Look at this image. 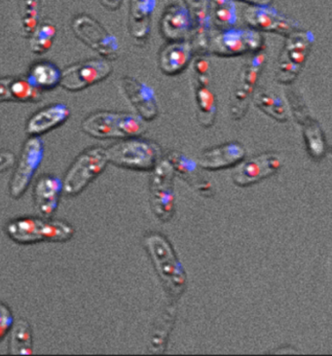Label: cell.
I'll return each mask as SVG.
<instances>
[{"mask_svg":"<svg viewBox=\"0 0 332 356\" xmlns=\"http://www.w3.org/2000/svg\"><path fill=\"white\" fill-rule=\"evenodd\" d=\"M4 232L14 243L34 245L38 243H65L72 240L75 229L67 221L50 217L21 216L7 222Z\"/></svg>","mask_w":332,"mask_h":356,"instance_id":"obj_1","label":"cell"},{"mask_svg":"<svg viewBox=\"0 0 332 356\" xmlns=\"http://www.w3.org/2000/svg\"><path fill=\"white\" fill-rule=\"evenodd\" d=\"M81 129L86 135L97 140H126L145 133L146 124L136 114L99 111L87 116Z\"/></svg>","mask_w":332,"mask_h":356,"instance_id":"obj_2","label":"cell"},{"mask_svg":"<svg viewBox=\"0 0 332 356\" xmlns=\"http://www.w3.org/2000/svg\"><path fill=\"white\" fill-rule=\"evenodd\" d=\"M145 245L150 253L166 290L173 298L177 299L184 290L187 277L172 246L159 234L146 236Z\"/></svg>","mask_w":332,"mask_h":356,"instance_id":"obj_3","label":"cell"},{"mask_svg":"<svg viewBox=\"0 0 332 356\" xmlns=\"http://www.w3.org/2000/svg\"><path fill=\"white\" fill-rule=\"evenodd\" d=\"M109 164L106 148L95 146L83 151L68 168L63 181V192L68 197H77L99 175Z\"/></svg>","mask_w":332,"mask_h":356,"instance_id":"obj_4","label":"cell"},{"mask_svg":"<svg viewBox=\"0 0 332 356\" xmlns=\"http://www.w3.org/2000/svg\"><path fill=\"white\" fill-rule=\"evenodd\" d=\"M109 163L123 169L152 170L160 161V146L152 141L126 138L106 148Z\"/></svg>","mask_w":332,"mask_h":356,"instance_id":"obj_5","label":"cell"},{"mask_svg":"<svg viewBox=\"0 0 332 356\" xmlns=\"http://www.w3.org/2000/svg\"><path fill=\"white\" fill-rule=\"evenodd\" d=\"M315 43V34L311 31H294L287 36L284 48L276 65V81L290 85L302 72Z\"/></svg>","mask_w":332,"mask_h":356,"instance_id":"obj_6","label":"cell"},{"mask_svg":"<svg viewBox=\"0 0 332 356\" xmlns=\"http://www.w3.org/2000/svg\"><path fill=\"white\" fill-rule=\"evenodd\" d=\"M265 48L253 54L243 65L234 88L230 101V115L240 121L246 115L251 99L255 96L256 85L266 63Z\"/></svg>","mask_w":332,"mask_h":356,"instance_id":"obj_7","label":"cell"},{"mask_svg":"<svg viewBox=\"0 0 332 356\" xmlns=\"http://www.w3.org/2000/svg\"><path fill=\"white\" fill-rule=\"evenodd\" d=\"M72 29L80 41L104 60L111 62L119 57L118 40L97 19L89 15H78L72 21Z\"/></svg>","mask_w":332,"mask_h":356,"instance_id":"obj_8","label":"cell"},{"mask_svg":"<svg viewBox=\"0 0 332 356\" xmlns=\"http://www.w3.org/2000/svg\"><path fill=\"white\" fill-rule=\"evenodd\" d=\"M43 141L40 138L29 136L14 165V172L9 182V195L15 200L23 196L33 181L44 158Z\"/></svg>","mask_w":332,"mask_h":356,"instance_id":"obj_9","label":"cell"},{"mask_svg":"<svg viewBox=\"0 0 332 356\" xmlns=\"http://www.w3.org/2000/svg\"><path fill=\"white\" fill-rule=\"evenodd\" d=\"M262 33L253 29H229L212 36L209 54L219 57H235L255 54L264 49Z\"/></svg>","mask_w":332,"mask_h":356,"instance_id":"obj_10","label":"cell"},{"mask_svg":"<svg viewBox=\"0 0 332 356\" xmlns=\"http://www.w3.org/2000/svg\"><path fill=\"white\" fill-rule=\"evenodd\" d=\"M244 18L251 29L279 33L285 38L300 29L299 22L280 13L269 1H245Z\"/></svg>","mask_w":332,"mask_h":356,"instance_id":"obj_11","label":"cell"},{"mask_svg":"<svg viewBox=\"0 0 332 356\" xmlns=\"http://www.w3.org/2000/svg\"><path fill=\"white\" fill-rule=\"evenodd\" d=\"M175 172L167 160L159 161L152 170L150 181V204L153 213L162 222L170 221L175 211L173 177Z\"/></svg>","mask_w":332,"mask_h":356,"instance_id":"obj_12","label":"cell"},{"mask_svg":"<svg viewBox=\"0 0 332 356\" xmlns=\"http://www.w3.org/2000/svg\"><path fill=\"white\" fill-rule=\"evenodd\" d=\"M287 102L289 111L303 131L305 145L309 155L317 161L323 159L326 154L328 145L319 122L310 114L308 107L299 92L294 89L287 90Z\"/></svg>","mask_w":332,"mask_h":356,"instance_id":"obj_13","label":"cell"},{"mask_svg":"<svg viewBox=\"0 0 332 356\" xmlns=\"http://www.w3.org/2000/svg\"><path fill=\"white\" fill-rule=\"evenodd\" d=\"M112 73V65L104 58H91L70 65L62 70L60 86L77 92L104 81Z\"/></svg>","mask_w":332,"mask_h":356,"instance_id":"obj_14","label":"cell"},{"mask_svg":"<svg viewBox=\"0 0 332 356\" xmlns=\"http://www.w3.org/2000/svg\"><path fill=\"white\" fill-rule=\"evenodd\" d=\"M282 165L283 157L279 153H262L239 165L232 179L237 186H251L277 174Z\"/></svg>","mask_w":332,"mask_h":356,"instance_id":"obj_15","label":"cell"},{"mask_svg":"<svg viewBox=\"0 0 332 356\" xmlns=\"http://www.w3.org/2000/svg\"><path fill=\"white\" fill-rule=\"evenodd\" d=\"M119 87L122 95L135 108L138 116L145 122L155 120L159 114V106L152 88L130 76L121 78Z\"/></svg>","mask_w":332,"mask_h":356,"instance_id":"obj_16","label":"cell"},{"mask_svg":"<svg viewBox=\"0 0 332 356\" xmlns=\"http://www.w3.org/2000/svg\"><path fill=\"white\" fill-rule=\"evenodd\" d=\"M192 29V15L187 1L168 4L160 19V31L170 42L188 40Z\"/></svg>","mask_w":332,"mask_h":356,"instance_id":"obj_17","label":"cell"},{"mask_svg":"<svg viewBox=\"0 0 332 356\" xmlns=\"http://www.w3.org/2000/svg\"><path fill=\"white\" fill-rule=\"evenodd\" d=\"M192 15V29L188 40L194 53L204 56L209 53L212 39L211 3L207 0L187 1Z\"/></svg>","mask_w":332,"mask_h":356,"instance_id":"obj_18","label":"cell"},{"mask_svg":"<svg viewBox=\"0 0 332 356\" xmlns=\"http://www.w3.org/2000/svg\"><path fill=\"white\" fill-rule=\"evenodd\" d=\"M166 160L173 167V172L203 197H211L214 195L212 182L202 174L196 162L178 151H171Z\"/></svg>","mask_w":332,"mask_h":356,"instance_id":"obj_19","label":"cell"},{"mask_svg":"<svg viewBox=\"0 0 332 356\" xmlns=\"http://www.w3.org/2000/svg\"><path fill=\"white\" fill-rule=\"evenodd\" d=\"M70 111L67 104H50L31 116L26 122V131L29 136L39 138L62 126L70 118Z\"/></svg>","mask_w":332,"mask_h":356,"instance_id":"obj_20","label":"cell"},{"mask_svg":"<svg viewBox=\"0 0 332 356\" xmlns=\"http://www.w3.org/2000/svg\"><path fill=\"white\" fill-rule=\"evenodd\" d=\"M63 181L53 175L39 177L33 188L35 209L43 217H51L57 211L63 194Z\"/></svg>","mask_w":332,"mask_h":356,"instance_id":"obj_21","label":"cell"},{"mask_svg":"<svg viewBox=\"0 0 332 356\" xmlns=\"http://www.w3.org/2000/svg\"><path fill=\"white\" fill-rule=\"evenodd\" d=\"M245 156L246 149L244 146L233 141L205 150L198 158L197 164L205 170L226 169L240 163Z\"/></svg>","mask_w":332,"mask_h":356,"instance_id":"obj_22","label":"cell"},{"mask_svg":"<svg viewBox=\"0 0 332 356\" xmlns=\"http://www.w3.org/2000/svg\"><path fill=\"white\" fill-rule=\"evenodd\" d=\"M157 2L155 0H134L129 10V33L138 45L143 46L150 38L151 19Z\"/></svg>","mask_w":332,"mask_h":356,"instance_id":"obj_23","label":"cell"},{"mask_svg":"<svg viewBox=\"0 0 332 356\" xmlns=\"http://www.w3.org/2000/svg\"><path fill=\"white\" fill-rule=\"evenodd\" d=\"M194 50L189 40L171 42L161 50L159 67L168 76H175L182 73L191 62Z\"/></svg>","mask_w":332,"mask_h":356,"instance_id":"obj_24","label":"cell"},{"mask_svg":"<svg viewBox=\"0 0 332 356\" xmlns=\"http://www.w3.org/2000/svg\"><path fill=\"white\" fill-rule=\"evenodd\" d=\"M41 92L29 83L26 76L0 78V102H35Z\"/></svg>","mask_w":332,"mask_h":356,"instance_id":"obj_25","label":"cell"},{"mask_svg":"<svg viewBox=\"0 0 332 356\" xmlns=\"http://www.w3.org/2000/svg\"><path fill=\"white\" fill-rule=\"evenodd\" d=\"M194 80L197 120L204 128H211L216 122L217 112L216 97L211 79Z\"/></svg>","mask_w":332,"mask_h":356,"instance_id":"obj_26","label":"cell"},{"mask_svg":"<svg viewBox=\"0 0 332 356\" xmlns=\"http://www.w3.org/2000/svg\"><path fill=\"white\" fill-rule=\"evenodd\" d=\"M26 78L39 92L51 91L60 86L62 70L55 63L39 60L31 65Z\"/></svg>","mask_w":332,"mask_h":356,"instance_id":"obj_27","label":"cell"},{"mask_svg":"<svg viewBox=\"0 0 332 356\" xmlns=\"http://www.w3.org/2000/svg\"><path fill=\"white\" fill-rule=\"evenodd\" d=\"M8 352L12 355H29L33 353V332L24 318L14 321L8 334Z\"/></svg>","mask_w":332,"mask_h":356,"instance_id":"obj_28","label":"cell"},{"mask_svg":"<svg viewBox=\"0 0 332 356\" xmlns=\"http://www.w3.org/2000/svg\"><path fill=\"white\" fill-rule=\"evenodd\" d=\"M253 102L258 109L274 120L280 123L289 120L290 111L287 102L275 92L261 89L253 96Z\"/></svg>","mask_w":332,"mask_h":356,"instance_id":"obj_29","label":"cell"},{"mask_svg":"<svg viewBox=\"0 0 332 356\" xmlns=\"http://www.w3.org/2000/svg\"><path fill=\"white\" fill-rule=\"evenodd\" d=\"M211 3L212 23L219 31L235 28L238 22V8L233 0H216Z\"/></svg>","mask_w":332,"mask_h":356,"instance_id":"obj_30","label":"cell"},{"mask_svg":"<svg viewBox=\"0 0 332 356\" xmlns=\"http://www.w3.org/2000/svg\"><path fill=\"white\" fill-rule=\"evenodd\" d=\"M57 35V28L50 21L39 24L33 33L29 36V48L35 55H42L52 48Z\"/></svg>","mask_w":332,"mask_h":356,"instance_id":"obj_31","label":"cell"},{"mask_svg":"<svg viewBox=\"0 0 332 356\" xmlns=\"http://www.w3.org/2000/svg\"><path fill=\"white\" fill-rule=\"evenodd\" d=\"M40 7L39 2L35 0H29L24 3L23 17H22L21 26L23 34L29 38L36 28L39 26V17Z\"/></svg>","mask_w":332,"mask_h":356,"instance_id":"obj_32","label":"cell"},{"mask_svg":"<svg viewBox=\"0 0 332 356\" xmlns=\"http://www.w3.org/2000/svg\"><path fill=\"white\" fill-rule=\"evenodd\" d=\"M14 321L11 309L6 304L0 302V342L8 335Z\"/></svg>","mask_w":332,"mask_h":356,"instance_id":"obj_33","label":"cell"},{"mask_svg":"<svg viewBox=\"0 0 332 356\" xmlns=\"http://www.w3.org/2000/svg\"><path fill=\"white\" fill-rule=\"evenodd\" d=\"M16 156L12 151L0 150V174L7 172L14 167Z\"/></svg>","mask_w":332,"mask_h":356,"instance_id":"obj_34","label":"cell"},{"mask_svg":"<svg viewBox=\"0 0 332 356\" xmlns=\"http://www.w3.org/2000/svg\"><path fill=\"white\" fill-rule=\"evenodd\" d=\"M123 3L122 1H102L101 4L104 5V8L111 10V11H114V10H117L120 8V5Z\"/></svg>","mask_w":332,"mask_h":356,"instance_id":"obj_35","label":"cell"}]
</instances>
